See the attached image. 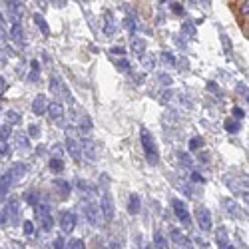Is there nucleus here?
<instances>
[{"label": "nucleus", "instance_id": "a211bd4d", "mask_svg": "<svg viewBox=\"0 0 249 249\" xmlns=\"http://www.w3.org/2000/svg\"><path fill=\"white\" fill-rule=\"evenodd\" d=\"M104 20H106V22H104V32H106L108 36H112V34L116 32V22H114L112 14H110V12H106V14H104Z\"/></svg>", "mask_w": 249, "mask_h": 249}, {"label": "nucleus", "instance_id": "f257e3e1", "mask_svg": "<svg viewBox=\"0 0 249 249\" xmlns=\"http://www.w3.org/2000/svg\"><path fill=\"white\" fill-rule=\"evenodd\" d=\"M34 210H36V217L42 225L44 231H52L54 227V219H52V207L46 199H40L38 203H34Z\"/></svg>", "mask_w": 249, "mask_h": 249}, {"label": "nucleus", "instance_id": "4be33fe9", "mask_svg": "<svg viewBox=\"0 0 249 249\" xmlns=\"http://www.w3.org/2000/svg\"><path fill=\"white\" fill-rule=\"evenodd\" d=\"M34 22H36V26L40 28V32H42V34L50 32V28H48V24H46V20H44L42 14H34Z\"/></svg>", "mask_w": 249, "mask_h": 249}, {"label": "nucleus", "instance_id": "2eb2a0df", "mask_svg": "<svg viewBox=\"0 0 249 249\" xmlns=\"http://www.w3.org/2000/svg\"><path fill=\"white\" fill-rule=\"evenodd\" d=\"M0 181H2V183H0V196H2V199H4V197L8 196V192H10V185L14 183V179H12V176L6 172Z\"/></svg>", "mask_w": 249, "mask_h": 249}, {"label": "nucleus", "instance_id": "20e7f679", "mask_svg": "<svg viewBox=\"0 0 249 249\" xmlns=\"http://www.w3.org/2000/svg\"><path fill=\"white\" fill-rule=\"evenodd\" d=\"M196 219H197V225L201 231H212V213L205 210V207H199V210L196 212Z\"/></svg>", "mask_w": 249, "mask_h": 249}, {"label": "nucleus", "instance_id": "1a4fd4ad", "mask_svg": "<svg viewBox=\"0 0 249 249\" xmlns=\"http://www.w3.org/2000/svg\"><path fill=\"white\" fill-rule=\"evenodd\" d=\"M4 210H6V213H8V217H10V219H16V215L20 213V201H18L16 197L6 199V203H4Z\"/></svg>", "mask_w": 249, "mask_h": 249}, {"label": "nucleus", "instance_id": "c03bdc74", "mask_svg": "<svg viewBox=\"0 0 249 249\" xmlns=\"http://www.w3.org/2000/svg\"><path fill=\"white\" fill-rule=\"evenodd\" d=\"M0 154H2V158H8V156H10V148L6 146L4 142H2V152H0Z\"/></svg>", "mask_w": 249, "mask_h": 249}, {"label": "nucleus", "instance_id": "c85d7f7f", "mask_svg": "<svg viewBox=\"0 0 249 249\" xmlns=\"http://www.w3.org/2000/svg\"><path fill=\"white\" fill-rule=\"evenodd\" d=\"M82 148H84V154H86L90 160H96V152H94V146H92V143H90L88 140H84V142H82Z\"/></svg>", "mask_w": 249, "mask_h": 249}, {"label": "nucleus", "instance_id": "c756f323", "mask_svg": "<svg viewBox=\"0 0 249 249\" xmlns=\"http://www.w3.org/2000/svg\"><path fill=\"white\" fill-rule=\"evenodd\" d=\"M201 148H203V138L197 136V138H192V140H190V150H192V152H197V150H201Z\"/></svg>", "mask_w": 249, "mask_h": 249}, {"label": "nucleus", "instance_id": "ddd939ff", "mask_svg": "<svg viewBox=\"0 0 249 249\" xmlns=\"http://www.w3.org/2000/svg\"><path fill=\"white\" fill-rule=\"evenodd\" d=\"M66 150H68V154L74 158V160H82V152L80 150H84V148H80V143L76 142V140H68L66 142Z\"/></svg>", "mask_w": 249, "mask_h": 249}, {"label": "nucleus", "instance_id": "9b49d317", "mask_svg": "<svg viewBox=\"0 0 249 249\" xmlns=\"http://www.w3.org/2000/svg\"><path fill=\"white\" fill-rule=\"evenodd\" d=\"M8 174L12 176V179H14V181L22 179V178H24V174H26V165H24L22 161H18V163H14V165H10V168H8Z\"/></svg>", "mask_w": 249, "mask_h": 249}, {"label": "nucleus", "instance_id": "b1692460", "mask_svg": "<svg viewBox=\"0 0 249 249\" xmlns=\"http://www.w3.org/2000/svg\"><path fill=\"white\" fill-rule=\"evenodd\" d=\"M4 116H6V124H10V126H14V124H20V120H22V116H20L16 110H8Z\"/></svg>", "mask_w": 249, "mask_h": 249}, {"label": "nucleus", "instance_id": "a878e982", "mask_svg": "<svg viewBox=\"0 0 249 249\" xmlns=\"http://www.w3.org/2000/svg\"><path fill=\"white\" fill-rule=\"evenodd\" d=\"M16 146H20L22 150H28V146H30L28 136L26 134H16Z\"/></svg>", "mask_w": 249, "mask_h": 249}, {"label": "nucleus", "instance_id": "49530a36", "mask_svg": "<svg viewBox=\"0 0 249 249\" xmlns=\"http://www.w3.org/2000/svg\"><path fill=\"white\" fill-rule=\"evenodd\" d=\"M110 52H112L114 56H118V58H122V56H124V50H122V48H112Z\"/></svg>", "mask_w": 249, "mask_h": 249}, {"label": "nucleus", "instance_id": "7c9ffc66", "mask_svg": "<svg viewBox=\"0 0 249 249\" xmlns=\"http://www.w3.org/2000/svg\"><path fill=\"white\" fill-rule=\"evenodd\" d=\"M223 205H225V207H230V212H231V215H233V217H237V215H239V207H237L231 199H225V201H223Z\"/></svg>", "mask_w": 249, "mask_h": 249}, {"label": "nucleus", "instance_id": "bb28decb", "mask_svg": "<svg viewBox=\"0 0 249 249\" xmlns=\"http://www.w3.org/2000/svg\"><path fill=\"white\" fill-rule=\"evenodd\" d=\"M237 12H239L241 18H249V0H239Z\"/></svg>", "mask_w": 249, "mask_h": 249}, {"label": "nucleus", "instance_id": "6ab92c4d", "mask_svg": "<svg viewBox=\"0 0 249 249\" xmlns=\"http://www.w3.org/2000/svg\"><path fill=\"white\" fill-rule=\"evenodd\" d=\"M54 185H56V190H58V194H60V197H62V199L68 197V194H70V190H72L68 181H64V179H58Z\"/></svg>", "mask_w": 249, "mask_h": 249}, {"label": "nucleus", "instance_id": "2f4dec72", "mask_svg": "<svg viewBox=\"0 0 249 249\" xmlns=\"http://www.w3.org/2000/svg\"><path fill=\"white\" fill-rule=\"evenodd\" d=\"M221 42H223V48L227 50V54H231L233 46H231V40H230V36H227V34H221Z\"/></svg>", "mask_w": 249, "mask_h": 249}, {"label": "nucleus", "instance_id": "0eeeda50", "mask_svg": "<svg viewBox=\"0 0 249 249\" xmlns=\"http://www.w3.org/2000/svg\"><path fill=\"white\" fill-rule=\"evenodd\" d=\"M32 112H34L36 116H42V114L48 112V102H46V96H44V94H38V96L34 98V102H32Z\"/></svg>", "mask_w": 249, "mask_h": 249}, {"label": "nucleus", "instance_id": "37998d69", "mask_svg": "<svg viewBox=\"0 0 249 249\" xmlns=\"http://www.w3.org/2000/svg\"><path fill=\"white\" fill-rule=\"evenodd\" d=\"M233 116H235L237 120H241V118H245V112H243L241 108H233Z\"/></svg>", "mask_w": 249, "mask_h": 249}, {"label": "nucleus", "instance_id": "7ed1b4c3", "mask_svg": "<svg viewBox=\"0 0 249 249\" xmlns=\"http://www.w3.org/2000/svg\"><path fill=\"white\" fill-rule=\"evenodd\" d=\"M84 213H86V219L92 223V225H100L104 213H102V207L96 205V203H86L84 205Z\"/></svg>", "mask_w": 249, "mask_h": 249}, {"label": "nucleus", "instance_id": "f3484780", "mask_svg": "<svg viewBox=\"0 0 249 249\" xmlns=\"http://www.w3.org/2000/svg\"><path fill=\"white\" fill-rule=\"evenodd\" d=\"M215 241L219 247H231L230 245V237H227V230L225 227H219V230L215 231Z\"/></svg>", "mask_w": 249, "mask_h": 249}, {"label": "nucleus", "instance_id": "72a5a7b5", "mask_svg": "<svg viewBox=\"0 0 249 249\" xmlns=\"http://www.w3.org/2000/svg\"><path fill=\"white\" fill-rule=\"evenodd\" d=\"M207 90H210L212 94H215L217 98H221V96H223V92L217 88V84H215V82H210V84H207Z\"/></svg>", "mask_w": 249, "mask_h": 249}, {"label": "nucleus", "instance_id": "8fccbe9b", "mask_svg": "<svg viewBox=\"0 0 249 249\" xmlns=\"http://www.w3.org/2000/svg\"><path fill=\"white\" fill-rule=\"evenodd\" d=\"M199 2H201L203 8H210V6H212V0H199Z\"/></svg>", "mask_w": 249, "mask_h": 249}, {"label": "nucleus", "instance_id": "ea45409f", "mask_svg": "<svg viewBox=\"0 0 249 249\" xmlns=\"http://www.w3.org/2000/svg\"><path fill=\"white\" fill-rule=\"evenodd\" d=\"M118 66L122 68V72H128V70H130V64H128V62L124 60V58H120V60H118Z\"/></svg>", "mask_w": 249, "mask_h": 249}, {"label": "nucleus", "instance_id": "58836bf2", "mask_svg": "<svg viewBox=\"0 0 249 249\" xmlns=\"http://www.w3.org/2000/svg\"><path fill=\"white\" fill-rule=\"evenodd\" d=\"M143 66H146L148 70H152L154 68V58L152 56H143Z\"/></svg>", "mask_w": 249, "mask_h": 249}, {"label": "nucleus", "instance_id": "f03ea898", "mask_svg": "<svg viewBox=\"0 0 249 249\" xmlns=\"http://www.w3.org/2000/svg\"><path fill=\"white\" fill-rule=\"evenodd\" d=\"M142 148H143V154H146V160L150 165H158L160 161V154H158V148H156V142H154V136L143 128L142 130Z\"/></svg>", "mask_w": 249, "mask_h": 249}, {"label": "nucleus", "instance_id": "473e14b6", "mask_svg": "<svg viewBox=\"0 0 249 249\" xmlns=\"http://www.w3.org/2000/svg\"><path fill=\"white\" fill-rule=\"evenodd\" d=\"M181 30H183V32H185V34H188V36H190V38H196V28H194V26H192V24H190V22H185V24H183V26H181Z\"/></svg>", "mask_w": 249, "mask_h": 249}, {"label": "nucleus", "instance_id": "4468645a", "mask_svg": "<svg viewBox=\"0 0 249 249\" xmlns=\"http://www.w3.org/2000/svg\"><path fill=\"white\" fill-rule=\"evenodd\" d=\"M223 128H225V132H227V134H239L241 124H239V120H237V118H227V120H225V124H223Z\"/></svg>", "mask_w": 249, "mask_h": 249}, {"label": "nucleus", "instance_id": "423d86ee", "mask_svg": "<svg viewBox=\"0 0 249 249\" xmlns=\"http://www.w3.org/2000/svg\"><path fill=\"white\" fill-rule=\"evenodd\" d=\"M60 227L64 233H70L76 227V213L74 212H64L60 215Z\"/></svg>", "mask_w": 249, "mask_h": 249}, {"label": "nucleus", "instance_id": "09e8293b", "mask_svg": "<svg viewBox=\"0 0 249 249\" xmlns=\"http://www.w3.org/2000/svg\"><path fill=\"white\" fill-rule=\"evenodd\" d=\"M0 84H2V94H4V92L8 90V82H6L4 78H2V80H0Z\"/></svg>", "mask_w": 249, "mask_h": 249}, {"label": "nucleus", "instance_id": "79ce46f5", "mask_svg": "<svg viewBox=\"0 0 249 249\" xmlns=\"http://www.w3.org/2000/svg\"><path fill=\"white\" fill-rule=\"evenodd\" d=\"M161 60H165V62H168V64H176V60H174V56H172L170 52H163Z\"/></svg>", "mask_w": 249, "mask_h": 249}, {"label": "nucleus", "instance_id": "a18cd8bd", "mask_svg": "<svg viewBox=\"0 0 249 249\" xmlns=\"http://www.w3.org/2000/svg\"><path fill=\"white\" fill-rule=\"evenodd\" d=\"M172 10H174L176 14H183V6H181V4H174Z\"/></svg>", "mask_w": 249, "mask_h": 249}, {"label": "nucleus", "instance_id": "6e6552de", "mask_svg": "<svg viewBox=\"0 0 249 249\" xmlns=\"http://www.w3.org/2000/svg\"><path fill=\"white\" fill-rule=\"evenodd\" d=\"M48 116H50V120L60 122L62 118H64V106H62L60 102H50L48 104Z\"/></svg>", "mask_w": 249, "mask_h": 249}, {"label": "nucleus", "instance_id": "aec40b11", "mask_svg": "<svg viewBox=\"0 0 249 249\" xmlns=\"http://www.w3.org/2000/svg\"><path fill=\"white\" fill-rule=\"evenodd\" d=\"M172 239H174V243H178L181 247H192V241L185 237V235H181L178 230H172Z\"/></svg>", "mask_w": 249, "mask_h": 249}, {"label": "nucleus", "instance_id": "dca6fc26", "mask_svg": "<svg viewBox=\"0 0 249 249\" xmlns=\"http://www.w3.org/2000/svg\"><path fill=\"white\" fill-rule=\"evenodd\" d=\"M132 52L138 54V56L146 54V42H143V38H138V36L132 38Z\"/></svg>", "mask_w": 249, "mask_h": 249}, {"label": "nucleus", "instance_id": "9d476101", "mask_svg": "<svg viewBox=\"0 0 249 249\" xmlns=\"http://www.w3.org/2000/svg\"><path fill=\"white\" fill-rule=\"evenodd\" d=\"M174 212H176V215H178V219H179V221L190 223V213H188V210H185L183 201H179V199H176V201H174Z\"/></svg>", "mask_w": 249, "mask_h": 249}, {"label": "nucleus", "instance_id": "3c124183", "mask_svg": "<svg viewBox=\"0 0 249 249\" xmlns=\"http://www.w3.org/2000/svg\"><path fill=\"white\" fill-rule=\"evenodd\" d=\"M54 247H64V241H62V239H56V241H54Z\"/></svg>", "mask_w": 249, "mask_h": 249}, {"label": "nucleus", "instance_id": "de8ad7c7", "mask_svg": "<svg viewBox=\"0 0 249 249\" xmlns=\"http://www.w3.org/2000/svg\"><path fill=\"white\" fill-rule=\"evenodd\" d=\"M192 181H196V183H203V178H201L199 174H192Z\"/></svg>", "mask_w": 249, "mask_h": 249}, {"label": "nucleus", "instance_id": "a19ab883", "mask_svg": "<svg viewBox=\"0 0 249 249\" xmlns=\"http://www.w3.org/2000/svg\"><path fill=\"white\" fill-rule=\"evenodd\" d=\"M68 247H74V249H80V247H84V241H82V239H72V241L68 243Z\"/></svg>", "mask_w": 249, "mask_h": 249}, {"label": "nucleus", "instance_id": "e433bc0d", "mask_svg": "<svg viewBox=\"0 0 249 249\" xmlns=\"http://www.w3.org/2000/svg\"><path fill=\"white\" fill-rule=\"evenodd\" d=\"M24 233L26 235H34V223L32 221H26L24 223Z\"/></svg>", "mask_w": 249, "mask_h": 249}, {"label": "nucleus", "instance_id": "603ef678", "mask_svg": "<svg viewBox=\"0 0 249 249\" xmlns=\"http://www.w3.org/2000/svg\"><path fill=\"white\" fill-rule=\"evenodd\" d=\"M243 199L249 203V192H243Z\"/></svg>", "mask_w": 249, "mask_h": 249}, {"label": "nucleus", "instance_id": "39448f33", "mask_svg": "<svg viewBox=\"0 0 249 249\" xmlns=\"http://www.w3.org/2000/svg\"><path fill=\"white\" fill-rule=\"evenodd\" d=\"M100 207H102L104 219H106V221H112V219H114V201H112L110 194H104V196H102V199H100Z\"/></svg>", "mask_w": 249, "mask_h": 249}, {"label": "nucleus", "instance_id": "c9c22d12", "mask_svg": "<svg viewBox=\"0 0 249 249\" xmlns=\"http://www.w3.org/2000/svg\"><path fill=\"white\" fill-rule=\"evenodd\" d=\"M0 138H2V142H6L10 138V124H6V126L0 128Z\"/></svg>", "mask_w": 249, "mask_h": 249}, {"label": "nucleus", "instance_id": "412c9836", "mask_svg": "<svg viewBox=\"0 0 249 249\" xmlns=\"http://www.w3.org/2000/svg\"><path fill=\"white\" fill-rule=\"evenodd\" d=\"M10 36H12V40H16V42H22L24 30H22V26H20L18 22H14V26L10 28Z\"/></svg>", "mask_w": 249, "mask_h": 249}, {"label": "nucleus", "instance_id": "cd10ccee", "mask_svg": "<svg viewBox=\"0 0 249 249\" xmlns=\"http://www.w3.org/2000/svg\"><path fill=\"white\" fill-rule=\"evenodd\" d=\"M62 170H64V165H62V160H60V158H52V160H50V172L60 174Z\"/></svg>", "mask_w": 249, "mask_h": 249}, {"label": "nucleus", "instance_id": "5701e85b", "mask_svg": "<svg viewBox=\"0 0 249 249\" xmlns=\"http://www.w3.org/2000/svg\"><path fill=\"white\" fill-rule=\"evenodd\" d=\"M140 207H142V201L138 196H130V201H128V210L130 213H140Z\"/></svg>", "mask_w": 249, "mask_h": 249}, {"label": "nucleus", "instance_id": "f8f14e48", "mask_svg": "<svg viewBox=\"0 0 249 249\" xmlns=\"http://www.w3.org/2000/svg\"><path fill=\"white\" fill-rule=\"evenodd\" d=\"M8 14H10V18L14 20V22H18V20L22 18V4L16 2V0H10L8 2Z\"/></svg>", "mask_w": 249, "mask_h": 249}, {"label": "nucleus", "instance_id": "393cba45", "mask_svg": "<svg viewBox=\"0 0 249 249\" xmlns=\"http://www.w3.org/2000/svg\"><path fill=\"white\" fill-rule=\"evenodd\" d=\"M154 245H156V247H168V239L163 237L161 230H156V231H154Z\"/></svg>", "mask_w": 249, "mask_h": 249}, {"label": "nucleus", "instance_id": "f704fd0d", "mask_svg": "<svg viewBox=\"0 0 249 249\" xmlns=\"http://www.w3.org/2000/svg\"><path fill=\"white\" fill-rule=\"evenodd\" d=\"M179 160L183 163V168H192V165H194V161H192V158L188 154H179Z\"/></svg>", "mask_w": 249, "mask_h": 249}, {"label": "nucleus", "instance_id": "4c0bfd02", "mask_svg": "<svg viewBox=\"0 0 249 249\" xmlns=\"http://www.w3.org/2000/svg\"><path fill=\"white\" fill-rule=\"evenodd\" d=\"M28 136H30V138H38V136H40V128L32 124V126L28 128Z\"/></svg>", "mask_w": 249, "mask_h": 249}]
</instances>
